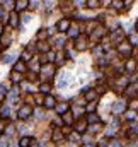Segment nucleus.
Listing matches in <instances>:
<instances>
[{
  "label": "nucleus",
  "mask_w": 138,
  "mask_h": 147,
  "mask_svg": "<svg viewBox=\"0 0 138 147\" xmlns=\"http://www.w3.org/2000/svg\"><path fill=\"white\" fill-rule=\"evenodd\" d=\"M125 106H126V104H125V101H121V99H120V101H116V103L113 104V113H114V115L123 113V111H125Z\"/></svg>",
  "instance_id": "nucleus-8"
},
{
  "label": "nucleus",
  "mask_w": 138,
  "mask_h": 147,
  "mask_svg": "<svg viewBox=\"0 0 138 147\" xmlns=\"http://www.w3.org/2000/svg\"><path fill=\"white\" fill-rule=\"evenodd\" d=\"M99 147H108V144H106V142H101V144H99Z\"/></svg>",
  "instance_id": "nucleus-49"
},
{
  "label": "nucleus",
  "mask_w": 138,
  "mask_h": 147,
  "mask_svg": "<svg viewBox=\"0 0 138 147\" xmlns=\"http://www.w3.org/2000/svg\"><path fill=\"white\" fill-rule=\"evenodd\" d=\"M130 43H131V45H138V33H135V34L130 36Z\"/></svg>",
  "instance_id": "nucleus-32"
},
{
  "label": "nucleus",
  "mask_w": 138,
  "mask_h": 147,
  "mask_svg": "<svg viewBox=\"0 0 138 147\" xmlns=\"http://www.w3.org/2000/svg\"><path fill=\"white\" fill-rule=\"evenodd\" d=\"M73 111H75V116H80V115H82V111H84V110H82V108H75V110H73Z\"/></svg>",
  "instance_id": "nucleus-39"
},
{
  "label": "nucleus",
  "mask_w": 138,
  "mask_h": 147,
  "mask_svg": "<svg viewBox=\"0 0 138 147\" xmlns=\"http://www.w3.org/2000/svg\"><path fill=\"white\" fill-rule=\"evenodd\" d=\"M135 0H125V7H131Z\"/></svg>",
  "instance_id": "nucleus-43"
},
{
  "label": "nucleus",
  "mask_w": 138,
  "mask_h": 147,
  "mask_svg": "<svg viewBox=\"0 0 138 147\" xmlns=\"http://www.w3.org/2000/svg\"><path fill=\"white\" fill-rule=\"evenodd\" d=\"M5 92H7V87H5L3 84H0V96H2V94H5Z\"/></svg>",
  "instance_id": "nucleus-41"
},
{
  "label": "nucleus",
  "mask_w": 138,
  "mask_h": 147,
  "mask_svg": "<svg viewBox=\"0 0 138 147\" xmlns=\"http://www.w3.org/2000/svg\"><path fill=\"white\" fill-rule=\"evenodd\" d=\"M14 60H15V57H14V55H10V53H7V55H3V57H2V62H3V63H12Z\"/></svg>",
  "instance_id": "nucleus-24"
},
{
  "label": "nucleus",
  "mask_w": 138,
  "mask_h": 147,
  "mask_svg": "<svg viewBox=\"0 0 138 147\" xmlns=\"http://www.w3.org/2000/svg\"><path fill=\"white\" fill-rule=\"evenodd\" d=\"M53 75H55V67L53 65H46V67L41 69V79L43 80H50Z\"/></svg>",
  "instance_id": "nucleus-2"
},
{
  "label": "nucleus",
  "mask_w": 138,
  "mask_h": 147,
  "mask_svg": "<svg viewBox=\"0 0 138 147\" xmlns=\"http://www.w3.org/2000/svg\"><path fill=\"white\" fill-rule=\"evenodd\" d=\"M0 17H2V10H0Z\"/></svg>",
  "instance_id": "nucleus-53"
},
{
  "label": "nucleus",
  "mask_w": 138,
  "mask_h": 147,
  "mask_svg": "<svg viewBox=\"0 0 138 147\" xmlns=\"http://www.w3.org/2000/svg\"><path fill=\"white\" fill-rule=\"evenodd\" d=\"M131 43H126V41H121L120 45H118V51L121 53V55H125V57H130L131 55Z\"/></svg>",
  "instance_id": "nucleus-3"
},
{
  "label": "nucleus",
  "mask_w": 138,
  "mask_h": 147,
  "mask_svg": "<svg viewBox=\"0 0 138 147\" xmlns=\"http://www.w3.org/2000/svg\"><path fill=\"white\" fill-rule=\"evenodd\" d=\"M32 144V137H20V140H19V147H29Z\"/></svg>",
  "instance_id": "nucleus-18"
},
{
  "label": "nucleus",
  "mask_w": 138,
  "mask_h": 147,
  "mask_svg": "<svg viewBox=\"0 0 138 147\" xmlns=\"http://www.w3.org/2000/svg\"><path fill=\"white\" fill-rule=\"evenodd\" d=\"M14 7H15V12H22L29 7V0H15Z\"/></svg>",
  "instance_id": "nucleus-6"
},
{
  "label": "nucleus",
  "mask_w": 138,
  "mask_h": 147,
  "mask_svg": "<svg viewBox=\"0 0 138 147\" xmlns=\"http://www.w3.org/2000/svg\"><path fill=\"white\" fill-rule=\"evenodd\" d=\"M29 58H31V57H29V51H27V50H26V51H24V53H22V60H24V62H27V60H29Z\"/></svg>",
  "instance_id": "nucleus-37"
},
{
  "label": "nucleus",
  "mask_w": 138,
  "mask_h": 147,
  "mask_svg": "<svg viewBox=\"0 0 138 147\" xmlns=\"http://www.w3.org/2000/svg\"><path fill=\"white\" fill-rule=\"evenodd\" d=\"M12 3H14V0H3V5H5V7H10Z\"/></svg>",
  "instance_id": "nucleus-44"
},
{
  "label": "nucleus",
  "mask_w": 138,
  "mask_h": 147,
  "mask_svg": "<svg viewBox=\"0 0 138 147\" xmlns=\"http://www.w3.org/2000/svg\"><path fill=\"white\" fill-rule=\"evenodd\" d=\"M29 5H32V9H36V7L39 5V2H38V0H31V2H29Z\"/></svg>",
  "instance_id": "nucleus-40"
},
{
  "label": "nucleus",
  "mask_w": 138,
  "mask_h": 147,
  "mask_svg": "<svg viewBox=\"0 0 138 147\" xmlns=\"http://www.w3.org/2000/svg\"><path fill=\"white\" fill-rule=\"evenodd\" d=\"M97 94H99V92L94 91V89L87 91V94H85V101H89V103H90V101H96V99H97Z\"/></svg>",
  "instance_id": "nucleus-16"
},
{
  "label": "nucleus",
  "mask_w": 138,
  "mask_h": 147,
  "mask_svg": "<svg viewBox=\"0 0 138 147\" xmlns=\"http://www.w3.org/2000/svg\"><path fill=\"white\" fill-rule=\"evenodd\" d=\"M135 29H137V31H138V21H137V24H135Z\"/></svg>",
  "instance_id": "nucleus-52"
},
{
  "label": "nucleus",
  "mask_w": 138,
  "mask_h": 147,
  "mask_svg": "<svg viewBox=\"0 0 138 147\" xmlns=\"http://www.w3.org/2000/svg\"><path fill=\"white\" fill-rule=\"evenodd\" d=\"M50 89H51L50 84H41V87H39V91H41V92H46V94L50 92Z\"/></svg>",
  "instance_id": "nucleus-30"
},
{
  "label": "nucleus",
  "mask_w": 138,
  "mask_h": 147,
  "mask_svg": "<svg viewBox=\"0 0 138 147\" xmlns=\"http://www.w3.org/2000/svg\"><path fill=\"white\" fill-rule=\"evenodd\" d=\"M135 116H137V113H135V111H126V118H128V120H133Z\"/></svg>",
  "instance_id": "nucleus-35"
},
{
  "label": "nucleus",
  "mask_w": 138,
  "mask_h": 147,
  "mask_svg": "<svg viewBox=\"0 0 138 147\" xmlns=\"http://www.w3.org/2000/svg\"><path fill=\"white\" fill-rule=\"evenodd\" d=\"M85 130H87V120H79L75 123V132L77 134H84Z\"/></svg>",
  "instance_id": "nucleus-10"
},
{
  "label": "nucleus",
  "mask_w": 138,
  "mask_h": 147,
  "mask_svg": "<svg viewBox=\"0 0 138 147\" xmlns=\"http://www.w3.org/2000/svg\"><path fill=\"white\" fill-rule=\"evenodd\" d=\"M70 21L68 19H61V21H58V24H56V27H58V31L60 33H65V31H68L70 29Z\"/></svg>",
  "instance_id": "nucleus-5"
},
{
  "label": "nucleus",
  "mask_w": 138,
  "mask_h": 147,
  "mask_svg": "<svg viewBox=\"0 0 138 147\" xmlns=\"http://www.w3.org/2000/svg\"><path fill=\"white\" fill-rule=\"evenodd\" d=\"M55 57H56V55H55L53 51H48V53H46V58H48V62H53V60H55Z\"/></svg>",
  "instance_id": "nucleus-33"
},
{
  "label": "nucleus",
  "mask_w": 138,
  "mask_h": 147,
  "mask_svg": "<svg viewBox=\"0 0 138 147\" xmlns=\"http://www.w3.org/2000/svg\"><path fill=\"white\" fill-rule=\"evenodd\" d=\"M38 50L41 51V53H48L50 51V45L43 39V41H38Z\"/></svg>",
  "instance_id": "nucleus-15"
},
{
  "label": "nucleus",
  "mask_w": 138,
  "mask_h": 147,
  "mask_svg": "<svg viewBox=\"0 0 138 147\" xmlns=\"http://www.w3.org/2000/svg\"><path fill=\"white\" fill-rule=\"evenodd\" d=\"M125 69H126L128 72H135V70H137V62H135V60H128Z\"/></svg>",
  "instance_id": "nucleus-22"
},
{
  "label": "nucleus",
  "mask_w": 138,
  "mask_h": 147,
  "mask_svg": "<svg viewBox=\"0 0 138 147\" xmlns=\"http://www.w3.org/2000/svg\"><path fill=\"white\" fill-rule=\"evenodd\" d=\"M9 113H10L9 106H7V104H3V106L0 108V115H2V116H9Z\"/></svg>",
  "instance_id": "nucleus-29"
},
{
  "label": "nucleus",
  "mask_w": 138,
  "mask_h": 147,
  "mask_svg": "<svg viewBox=\"0 0 138 147\" xmlns=\"http://www.w3.org/2000/svg\"><path fill=\"white\" fill-rule=\"evenodd\" d=\"M44 108H48V110H51V108H55L56 106V99L53 98V96H50V94H46V98H44V104H43Z\"/></svg>",
  "instance_id": "nucleus-9"
},
{
  "label": "nucleus",
  "mask_w": 138,
  "mask_h": 147,
  "mask_svg": "<svg viewBox=\"0 0 138 147\" xmlns=\"http://www.w3.org/2000/svg\"><path fill=\"white\" fill-rule=\"evenodd\" d=\"M68 86V79H67V74H61L60 75V79H58V87H67Z\"/></svg>",
  "instance_id": "nucleus-20"
},
{
  "label": "nucleus",
  "mask_w": 138,
  "mask_h": 147,
  "mask_svg": "<svg viewBox=\"0 0 138 147\" xmlns=\"http://www.w3.org/2000/svg\"><path fill=\"white\" fill-rule=\"evenodd\" d=\"M36 103H38V104H44V96L38 94V96H36Z\"/></svg>",
  "instance_id": "nucleus-34"
},
{
  "label": "nucleus",
  "mask_w": 138,
  "mask_h": 147,
  "mask_svg": "<svg viewBox=\"0 0 138 147\" xmlns=\"http://www.w3.org/2000/svg\"><path fill=\"white\" fill-rule=\"evenodd\" d=\"M10 80H12L14 84H17V82L20 80V72H15V70H14V72L10 74Z\"/></svg>",
  "instance_id": "nucleus-25"
},
{
  "label": "nucleus",
  "mask_w": 138,
  "mask_h": 147,
  "mask_svg": "<svg viewBox=\"0 0 138 147\" xmlns=\"http://www.w3.org/2000/svg\"><path fill=\"white\" fill-rule=\"evenodd\" d=\"M99 122H101V118H99L96 113H89V115H87V123L94 125V123H99Z\"/></svg>",
  "instance_id": "nucleus-19"
},
{
  "label": "nucleus",
  "mask_w": 138,
  "mask_h": 147,
  "mask_svg": "<svg viewBox=\"0 0 138 147\" xmlns=\"http://www.w3.org/2000/svg\"><path fill=\"white\" fill-rule=\"evenodd\" d=\"M44 5H46L48 9H51V2H50V0H46V2H44Z\"/></svg>",
  "instance_id": "nucleus-48"
},
{
  "label": "nucleus",
  "mask_w": 138,
  "mask_h": 147,
  "mask_svg": "<svg viewBox=\"0 0 138 147\" xmlns=\"http://www.w3.org/2000/svg\"><path fill=\"white\" fill-rule=\"evenodd\" d=\"M63 135H65V134H63L61 130L55 128V130H53V135H51V139H53V142H61V140H63Z\"/></svg>",
  "instance_id": "nucleus-13"
},
{
  "label": "nucleus",
  "mask_w": 138,
  "mask_h": 147,
  "mask_svg": "<svg viewBox=\"0 0 138 147\" xmlns=\"http://www.w3.org/2000/svg\"><path fill=\"white\" fill-rule=\"evenodd\" d=\"M31 115H32V108H31L29 104H24V106H22V108H19V111H17L19 120H27Z\"/></svg>",
  "instance_id": "nucleus-1"
},
{
  "label": "nucleus",
  "mask_w": 138,
  "mask_h": 147,
  "mask_svg": "<svg viewBox=\"0 0 138 147\" xmlns=\"http://www.w3.org/2000/svg\"><path fill=\"white\" fill-rule=\"evenodd\" d=\"M68 36H70V38H77V36H79V27H75V26L72 27V26H70V29H68Z\"/></svg>",
  "instance_id": "nucleus-26"
},
{
  "label": "nucleus",
  "mask_w": 138,
  "mask_h": 147,
  "mask_svg": "<svg viewBox=\"0 0 138 147\" xmlns=\"http://www.w3.org/2000/svg\"><path fill=\"white\" fill-rule=\"evenodd\" d=\"M48 34H50V31H46V29H41V31L38 33V41H43V39H46V38H48Z\"/></svg>",
  "instance_id": "nucleus-23"
},
{
  "label": "nucleus",
  "mask_w": 138,
  "mask_h": 147,
  "mask_svg": "<svg viewBox=\"0 0 138 147\" xmlns=\"http://www.w3.org/2000/svg\"><path fill=\"white\" fill-rule=\"evenodd\" d=\"M113 9H116V10H120V9H123V5H125V2L123 0H113Z\"/></svg>",
  "instance_id": "nucleus-27"
},
{
  "label": "nucleus",
  "mask_w": 138,
  "mask_h": 147,
  "mask_svg": "<svg viewBox=\"0 0 138 147\" xmlns=\"http://www.w3.org/2000/svg\"><path fill=\"white\" fill-rule=\"evenodd\" d=\"M104 33H106L104 27H96V31L92 33V39H101L104 36Z\"/></svg>",
  "instance_id": "nucleus-14"
},
{
  "label": "nucleus",
  "mask_w": 138,
  "mask_h": 147,
  "mask_svg": "<svg viewBox=\"0 0 138 147\" xmlns=\"http://www.w3.org/2000/svg\"><path fill=\"white\" fill-rule=\"evenodd\" d=\"M70 140H72V142H77V140H79V135H77V134H72Z\"/></svg>",
  "instance_id": "nucleus-42"
},
{
  "label": "nucleus",
  "mask_w": 138,
  "mask_h": 147,
  "mask_svg": "<svg viewBox=\"0 0 138 147\" xmlns=\"http://www.w3.org/2000/svg\"><path fill=\"white\" fill-rule=\"evenodd\" d=\"M14 70H15V72H20V74H22V72H26V70H27V67H26V62H24V60H19V62H15V65H14Z\"/></svg>",
  "instance_id": "nucleus-12"
},
{
  "label": "nucleus",
  "mask_w": 138,
  "mask_h": 147,
  "mask_svg": "<svg viewBox=\"0 0 138 147\" xmlns=\"http://www.w3.org/2000/svg\"><path fill=\"white\" fill-rule=\"evenodd\" d=\"M82 147H94L92 144H85V146H82Z\"/></svg>",
  "instance_id": "nucleus-51"
},
{
  "label": "nucleus",
  "mask_w": 138,
  "mask_h": 147,
  "mask_svg": "<svg viewBox=\"0 0 138 147\" xmlns=\"http://www.w3.org/2000/svg\"><path fill=\"white\" fill-rule=\"evenodd\" d=\"M22 21H24V22H29V21H31V15H29V14H24V15H22Z\"/></svg>",
  "instance_id": "nucleus-38"
},
{
  "label": "nucleus",
  "mask_w": 138,
  "mask_h": 147,
  "mask_svg": "<svg viewBox=\"0 0 138 147\" xmlns=\"http://www.w3.org/2000/svg\"><path fill=\"white\" fill-rule=\"evenodd\" d=\"M111 147H121V146H120V142H118V140H114V142H111Z\"/></svg>",
  "instance_id": "nucleus-45"
},
{
  "label": "nucleus",
  "mask_w": 138,
  "mask_h": 147,
  "mask_svg": "<svg viewBox=\"0 0 138 147\" xmlns=\"http://www.w3.org/2000/svg\"><path fill=\"white\" fill-rule=\"evenodd\" d=\"M87 7L89 9H97L99 7V0H87Z\"/></svg>",
  "instance_id": "nucleus-28"
},
{
  "label": "nucleus",
  "mask_w": 138,
  "mask_h": 147,
  "mask_svg": "<svg viewBox=\"0 0 138 147\" xmlns=\"http://www.w3.org/2000/svg\"><path fill=\"white\" fill-rule=\"evenodd\" d=\"M130 106H131V108H137V106H138V101H131V104H130Z\"/></svg>",
  "instance_id": "nucleus-47"
},
{
  "label": "nucleus",
  "mask_w": 138,
  "mask_h": 147,
  "mask_svg": "<svg viewBox=\"0 0 138 147\" xmlns=\"http://www.w3.org/2000/svg\"><path fill=\"white\" fill-rule=\"evenodd\" d=\"M17 98H19V87H14V89H10V91L7 92V99H9L10 103H14Z\"/></svg>",
  "instance_id": "nucleus-11"
},
{
  "label": "nucleus",
  "mask_w": 138,
  "mask_h": 147,
  "mask_svg": "<svg viewBox=\"0 0 138 147\" xmlns=\"http://www.w3.org/2000/svg\"><path fill=\"white\" fill-rule=\"evenodd\" d=\"M55 110H56V113H58V115H63V113H67V111H68V104H67V103H60V104H56V106H55Z\"/></svg>",
  "instance_id": "nucleus-17"
},
{
  "label": "nucleus",
  "mask_w": 138,
  "mask_h": 147,
  "mask_svg": "<svg viewBox=\"0 0 138 147\" xmlns=\"http://www.w3.org/2000/svg\"><path fill=\"white\" fill-rule=\"evenodd\" d=\"M14 134H15V127L14 125H9L7 130H5V135H14Z\"/></svg>",
  "instance_id": "nucleus-31"
},
{
  "label": "nucleus",
  "mask_w": 138,
  "mask_h": 147,
  "mask_svg": "<svg viewBox=\"0 0 138 147\" xmlns=\"http://www.w3.org/2000/svg\"><path fill=\"white\" fill-rule=\"evenodd\" d=\"M61 116H63V122H65L67 125H72V123H73V115H72L70 111H67V113H63Z\"/></svg>",
  "instance_id": "nucleus-21"
},
{
  "label": "nucleus",
  "mask_w": 138,
  "mask_h": 147,
  "mask_svg": "<svg viewBox=\"0 0 138 147\" xmlns=\"http://www.w3.org/2000/svg\"><path fill=\"white\" fill-rule=\"evenodd\" d=\"M3 33V26H2V22H0V34Z\"/></svg>",
  "instance_id": "nucleus-50"
},
{
  "label": "nucleus",
  "mask_w": 138,
  "mask_h": 147,
  "mask_svg": "<svg viewBox=\"0 0 138 147\" xmlns=\"http://www.w3.org/2000/svg\"><path fill=\"white\" fill-rule=\"evenodd\" d=\"M0 116H2V115H0Z\"/></svg>",
  "instance_id": "nucleus-55"
},
{
  "label": "nucleus",
  "mask_w": 138,
  "mask_h": 147,
  "mask_svg": "<svg viewBox=\"0 0 138 147\" xmlns=\"http://www.w3.org/2000/svg\"><path fill=\"white\" fill-rule=\"evenodd\" d=\"M29 147H31V146H29ZM32 147H36V146H32Z\"/></svg>",
  "instance_id": "nucleus-54"
},
{
  "label": "nucleus",
  "mask_w": 138,
  "mask_h": 147,
  "mask_svg": "<svg viewBox=\"0 0 138 147\" xmlns=\"http://www.w3.org/2000/svg\"><path fill=\"white\" fill-rule=\"evenodd\" d=\"M63 43H65L63 38H56V39H55V45H58V46H63Z\"/></svg>",
  "instance_id": "nucleus-36"
},
{
  "label": "nucleus",
  "mask_w": 138,
  "mask_h": 147,
  "mask_svg": "<svg viewBox=\"0 0 138 147\" xmlns=\"http://www.w3.org/2000/svg\"><path fill=\"white\" fill-rule=\"evenodd\" d=\"M73 3H75V5H82V3H84V0H73Z\"/></svg>",
  "instance_id": "nucleus-46"
},
{
  "label": "nucleus",
  "mask_w": 138,
  "mask_h": 147,
  "mask_svg": "<svg viewBox=\"0 0 138 147\" xmlns=\"http://www.w3.org/2000/svg\"><path fill=\"white\" fill-rule=\"evenodd\" d=\"M75 50H79V51L87 50V39L84 36H77L75 38Z\"/></svg>",
  "instance_id": "nucleus-4"
},
{
  "label": "nucleus",
  "mask_w": 138,
  "mask_h": 147,
  "mask_svg": "<svg viewBox=\"0 0 138 147\" xmlns=\"http://www.w3.org/2000/svg\"><path fill=\"white\" fill-rule=\"evenodd\" d=\"M9 24H10V27H14V29L19 27V15H17V12L9 14Z\"/></svg>",
  "instance_id": "nucleus-7"
}]
</instances>
